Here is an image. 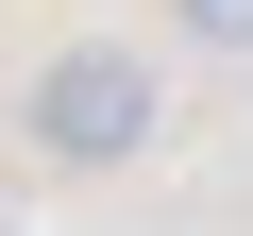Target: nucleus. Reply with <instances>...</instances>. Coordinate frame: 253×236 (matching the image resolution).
Instances as JSON below:
<instances>
[{"instance_id": "1", "label": "nucleus", "mask_w": 253, "mask_h": 236, "mask_svg": "<svg viewBox=\"0 0 253 236\" xmlns=\"http://www.w3.org/2000/svg\"><path fill=\"white\" fill-rule=\"evenodd\" d=\"M152 118H169V84H152L135 34H68V51H34V84H17V135H34V169H68V186L135 169Z\"/></svg>"}, {"instance_id": "2", "label": "nucleus", "mask_w": 253, "mask_h": 236, "mask_svg": "<svg viewBox=\"0 0 253 236\" xmlns=\"http://www.w3.org/2000/svg\"><path fill=\"white\" fill-rule=\"evenodd\" d=\"M169 34L186 51H253V0H169Z\"/></svg>"}]
</instances>
